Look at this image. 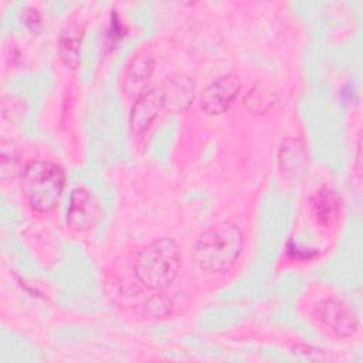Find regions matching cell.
I'll list each match as a JSON object with an SVG mask.
<instances>
[{"label": "cell", "mask_w": 363, "mask_h": 363, "mask_svg": "<svg viewBox=\"0 0 363 363\" xmlns=\"http://www.w3.org/2000/svg\"><path fill=\"white\" fill-rule=\"evenodd\" d=\"M244 245L241 228L224 221L207 228L197 240L193 251L196 264L207 272H221L234 265Z\"/></svg>", "instance_id": "1"}, {"label": "cell", "mask_w": 363, "mask_h": 363, "mask_svg": "<svg viewBox=\"0 0 363 363\" xmlns=\"http://www.w3.org/2000/svg\"><path fill=\"white\" fill-rule=\"evenodd\" d=\"M64 186V170L54 162L34 160L23 169L21 193L27 204L35 211H51L58 204Z\"/></svg>", "instance_id": "2"}, {"label": "cell", "mask_w": 363, "mask_h": 363, "mask_svg": "<svg viewBox=\"0 0 363 363\" xmlns=\"http://www.w3.org/2000/svg\"><path fill=\"white\" fill-rule=\"evenodd\" d=\"M180 248L172 238H159L146 245L135 262V275L150 289L169 286L180 269Z\"/></svg>", "instance_id": "3"}, {"label": "cell", "mask_w": 363, "mask_h": 363, "mask_svg": "<svg viewBox=\"0 0 363 363\" xmlns=\"http://www.w3.org/2000/svg\"><path fill=\"white\" fill-rule=\"evenodd\" d=\"M313 318L337 337H352L357 333L360 322L354 309L337 298H326L313 308Z\"/></svg>", "instance_id": "4"}, {"label": "cell", "mask_w": 363, "mask_h": 363, "mask_svg": "<svg viewBox=\"0 0 363 363\" xmlns=\"http://www.w3.org/2000/svg\"><path fill=\"white\" fill-rule=\"evenodd\" d=\"M162 112H169L162 85L146 89L139 95L130 109L129 123L135 136L143 138L156 123Z\"/></svg>", "instance_id": "5"}, {"label": "cell", "mask_w": 363, "mask_h": 363, "mask_svg": "<svg viewBox=\"0 0 363 363\" xmlns=\"http://www.w3.org/2000/svg\"><path fill=\"white\" fill-rule=\"evenodd\" d=\"M102 218V207L92 191L85 187L72 190L67 210V223L75 231H88Z\"/></svg>", "instance_id": "6"}, {"label": "cell", "mask_w": 363, "mask_h": 363, "mask_svg": "<svg viewBox=\"0 0 363 363\" xmlns=\"http://www.w3.org/2000/svg\"><path fill=\"white\" fill-rule=\"evenodd\" d=\"M240 92V81L233 74H225L208 84L200 96V108L208 115L225 112Z\"/></svg>", "instance_id": "7"}, {"label": "cell", "mask_w": 363, "mask_h": 363, "mask_svg": "<svg viewBox=\"0 0 363 363\" xmlns=\"http://www.w3.org/2000/svg\"><path fill=\"white\" fill-rule=\"evenodd\" d=\"M155 71V60L146 52L140 51L132 57L125 67L123 91L129 96H139L146 91V85Z\"/></svg>", "instance_id": "8"}, {"label": "cell", "mask_w": 363, "mask_h": 363, "mask_svg": "<svg viewBox=\"0 0 363 363\" xmlns=\"http://www.w3.org/2000/svg\"><path fill=\"white\" fill-rule=\"evenodd\" d=\"M311 208L316 223L325 227H330L336 224L340 218L343 200L335 189L329 186H322L312 194Z\"/></svg>", "instance_id": "9"}, {"label": "cell", "mask_w": 363, "mask_h": 363, "mask_svg": "<svg viewBox=\"0 0 363 363\" xmlns=\"http://www.w3.org/2000/svg\"><path fill=\"white\" fill-rule=\"evenodd\" d=\"M170 113L184 111L194 98V82L184 74H172L162 81Z\"/></svg>", "instance_id": "10"}, {"label": "cell", "mask_w": 363, "mask_h": 363, "mask_svg": "<svg viewBox=\"0 0 363 363\" xmlns=\"http://www.w3.org/2000/svg\"><path fill=\"white\" fill-rule=\"evenodd\" d=\"M305 163L302 146L295 139H286L279 150V169L285 176H298Z\"/></svg>", "instance_id": "11"}, {"label": "cell", "mask_w": 363, "mask_h": 363, "mask_svg": "<svg viewBox=\"0 0 363 363\" xmlns=\"http://www.w3.org/2000/svg\"><path fill=\"white\" fill-rule=\"evenodd\" d=\"M79 43H81V33L74 26L65 28L60 37V41H58L60 58L69 68H75L78 64Z\"/></svg>", "instance_id": "12"}, {"label": "cell", "mask_w": 363, "mask_h": 363, "mask_svg": "<svg viewBox=\"0 0 363 363\" xmlns=\"http://www.w3.org/2000/svg\"><path fill=\"white\" fill-rule=\"evenodd\" d=\"M182 305H184V302L177 295L166 296L163 294H157L145 303V312L152 318H164L180 309Z\"/></svg>", "instance_id": "13"}, {"label": "cell", "mask_w": 363, "mask_h": 363, "mask_svg": "<svg viewBox=\"0 0 363 363\" xmlns=\"http://www.w3.org/2000/svg\"><path fill=\"white\" fill-rule=\"evenodd\" d=\"M272 95L268 91L254 88L245 98V105L252 112H264L272 105Z\"/></svg>", "instance_id": "14"}, {"label": "cell", "mask_w": 363, "mask_h": 363, "mask_svg": "<svg viewBox=\"0 0 363 363\" xmlns=\"http://www.w3.org/2000/svg\"><path fill=\"white\" fill-rule=\"evenodd\" d=\"M28 14H30V17H26V24L30 26L31 30H35V27L41 24L40 14L37 13V10H33V9L28 10Z\"/></svg>", "instance_id": "15"}]
</instances>
